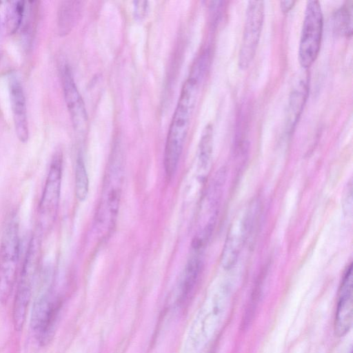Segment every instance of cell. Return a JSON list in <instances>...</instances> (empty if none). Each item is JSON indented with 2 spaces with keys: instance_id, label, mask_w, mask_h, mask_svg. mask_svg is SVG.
I'll use <instances>...</instances> for the list:
<instances>
[{
  "instance_id": "5b68a950",
  "label": "cell",
  "mask_w": 353,
  "mask_h": 353,
  "mask_svg": "<svg viewBox=\"0 0 353 353\" xmlns=\"http://www.w3.org/2000/svg\"><path fill=\"white\" fill-rule=\"evenodd\" d=\"M63 171V156L56 152L51 159L49 170L38 206L37 227L43 233L54 224L59 206Z\"/></svg>"
},
{
  "instance_id": "9c48e42d",
  "label": "cell",
  "mask_w": 353,
  "mask_h": 353,
  "mask_svg": "<svg viewBox=\"0 0 353 353\" xmlns=\"http://www.w3.org/2000/svg\"><path fill=\"white\" fill-rule=\"evenodd\" d=\"M250 208L243 209L231 223L221 254V264L230 269L236 263L252 223Z\"/></svg>"
},
{
  "instance_id": "6da1fadb",
  "label": "cell",
  "mask_w": 353,
  "mask_h": 353,
  "mask_svg": "<svg viewBox=\"0 0 353 353\" xmlns=\"http://www.w3.org/2000/svg\"><path fill=\"white\" fill-rule=\"evenodd\" d=\"M203 77L198 72L191 70L189 77L183 85L165 146L163 165L165 174L169 179L174 174L177 169L199 85Z\"/></svg>"
},
{
  "instance_id": "e0dca14e",
  "label": "cell",
  "mask_w": 353,
  "mask_h": 353,
  "mask_svg": "<svg viewBox=\"0 0 353 353\" xmlns=\"http://www.w3.org/2000/svg\"><path fill=\"white\" fill-rule=\"evenodd\" d=\"M352 10L353 1H345L336 10L334 15V28L336 32L346 37H350L352 33Z\"/></svg>"
},
{
  "instance_id": "30bf717a",
  "label": "cell",
  "mask_w": 353,
  "mask_h": 353,
  "mask_svg": "<svg viewBox=\"0 0 353 353\" xmlns=\"http://www.w3.org/2000/svg\"><path fill=\"white\" fill-rule=\"evenodd\" d=\"M62 85L65 101L73 127L77 132H84L88 123L86 109L73 79L71 70L67 65L63 70Z\"/></svg>"
},
{
  "instance_id": "5bb4252c",
  "label": "cell",
  "mask_w": 353,
  "mask_h": 353,
  "mask_svg": "<svg viewBox=\"0 0 353 353\" xmlns=\"http://www.w3.org/2000/svg\"><path fill=\"white\" fill-rule=\"evenodd\" d=\"M81 1H62L58 11V27L62 35L68 34L74 27L81 11Z\"/></svg>"
},
{
  "instance_id": "8992f818",
  "label": "cell",
  "mask_w": 353,
  "mask_h": 353,
  "mask_svg": "<svg viewBox=\"0 0 353 353\" xmlns=\"http://www.w3.org/2000/svg\"><path fill=\"white\" fill-rule=\"evenodd\" d=\"M44 281L42 290L35 299L30 326L39 343L45 346L52 339L58 320L61 303L53 295L51 284Z\"/></svg>"
},
{
  "instance_id": "8fae6325",
  "label": "cell",
  "mask_w": 353,
  "mask_h": 353,
  "mask_svg": "<svg viewBox=\"0 0 353 353\" xmlns=\"http://www.w3.org/2000/svg\"><path fill=\"white\" fill-rule=\"evenodd\" d=\"M352 314V265L350 264L344 274L339 292L334 322V330L338 336H343L350 330Z\"/></svg>"
},
{
  "instance_id": "ba28073f",
  "label": "cell",
  "mask_w": 353,
  "mask_h": 353,
  "mask_svg": "<svg viewBox=\"0 0 353 353\" xmlns=\"http://www.w3.org/2000/svg\"><path fill=\"white\" fill-rule=\"evenodd\" d=\"M264 19V3L262 1L248 2L242 41L239 54V65L246 69L251 63L259 41Z\"/></svg>"
},
{
  "instance_id": "ffe728a7",
  "label": "cell",
  "mask_w": 353,
  "mask_h": 353,
  "mask_svg": "<svg viewBox=\"0 0 353 353\" xmlns=\"http://www.w3.org/2000/svg\"><path fill=\"white\" fill-rule=\"evenodd\" d=\"M149 5L146 1H134V17L138 20H143L145 18L148 12Z\"/></svg>"
},
{
  "instance_id": "7a4b0ae2",
  "label": "cell",
  "mask_w": 353,
  "mask_h": 353,
  "mask_svg": "<svg viewBox=\"0 0 353 353\" xmlns=\"http://www.w3.org/2000/svg\"><path fill=\"white\" fill-rule=\"evenodd\" d=\"M43 232L37 228L33 232L23 261L18 279L12 307L13 326L20 332L26 322L33 287L41 259Z\"/></svg>"
},
{
  "instance_id": "ac0fdd59",
  "label": "cell",
  "mask_w": 353,
  "mask_h": 353,
  "mask_svg": "<svg viewBox=\"0 0 353 353\" xmlns=\"http://www.w3.org/2000/svg\"><path fill=\"white\" fill-rule=\"evenodd\" d=\"M75 194L79 201H83L88 194L89 179L84 164L81 157L77 159L74 174Z\"/></svg>"
},
{
  "instance_id": "9a60e30c",
  "label": "cell",
  "mask_w": 353,
  "mask_h": 353,
  "mask_svg": "<svg viewBox=\"0 0 353 353\" xmlns=\"http://www.w3.org/2000/svg\"><path fill=\"white\" fill-rule=\"evenodd\" d=\"M194 251L186 265L181 285V296L183 299H185L193 290L201 270L202 262L199 251Z\"/></svg>"
},
{
  "instance_id": "d6986e66",
  "label": "cell",
  "mask_w": 353,
  "mask_h": 353,
  "mask_svg": "<svg viewBox=\"0 0 353 353\" xmlns=\"http://www.w3.org/2000/svg\"><path fill=\"white\" fill-rule=\"evenodd\" d=\"M212 126L208 124L202 132L199 143V160L205 166L210 159L212 148Z\"/></svg>"
},
{
  "instance_id": "277c9868",
  "label": "cell",
  "mask_w": 353,
  "mask_h": 353,
  "mask_svg": "<svg viewBox=\"0 0 353 353\" xmlns=\"http://www.w3.org/2000/svg\"><path fill=\"white\" fill-rule=\"evenodd\" d=\"M20 253L19 221L16 212L8 217L0 243V303L8 300L17 277Z\"/></svg>"
},
{
  "instance_id": "44dd1931",
  "label": "cell",
  "mask_w": 353,
  "mask_h": 353,
  "mask_svg": "<svg viewBox=\"0 0 353 353\" xmlns=\"http://www.w3.org/2000/svg\"><path fill=\"white\" fill-rule=\"evenodd\" d=\"M294 1H280V6L282 12H288L294 6Z\"/></svg>"
},
{
  "instance_id": "4fadbf2b",
  "label": "cell",
  "mask_w": 353,
  "mask_h": 353,
  "mask_svg": "<svg viewBox=\"0 0 353 353\" xmlns=\"http://www.w3.org/2000/svg\"><path fill=\"white\" fill-rule=\"evenodd\" d=\"M308 80L302 79L290 93L287 112V130L291 132L303 111L308 94Z\"/></svg>"
},
{
  "instance_id": "52a82bcc",
  "label": "cell",
  "mask_w": 353,
  "mask_h": 353,
  "mask_svg": "<svg viewBox=\"0 0 353 353\" xmlns=\"http://www.w3.org/2000/svg\"><path fill=\"white\" fill-rule=\"evenodd\" d=\"M323 27V16L318 1L306 3L301 32L299 61L304 68H308L316 60L321 47Z\"/></svg>"
},
{
  "instance_id": "3957f363",
  "label": "cell",
  "mask_w": 353,
  "mask_h": 353,
  "mask_svg": "<svg viewBox=\"0 0 353 353\" xmlns=\"http://www.w3.org/2000/svg\"><path fill=\"white\" fill-rule=\"evenodd\" d=\"M119 151L113 152L105 175L103 185L94 218L95 229L105 237L114 228L123 183V166Z\"/></svg>"
},
{
  "instance_id": "7c38bea8",
  "label": "cell",
  "mask_w": 353,
  "mask_h": 353,
  "mask_svg": "<svg viewBox=\"0 0 353 353\" xmlns=\"http://www.w3.org/2000/svg\"><path fill=\"white\" fill-rule=\"evenodd\" d=\"M9 90L16 134L21 142L26 143L29 129L23 89L19 80L13 78L10 81Z\"/></svg>"
},
{
  "instance_id": "2e32d148",
  "label": "cell",
  "mask_w": 353,
  "mask_h": 353,
  "mask_svg": "<svg viewBox=\"0 0 353 353\" xmlns=\"http://www.w3.org/2000/svg\"><path fill=\"white\" fill-rule=\"evenodd\" d=\"M25 3L23 1L6 2L4 22L10 33L15 32L21 26L26 10Z\"/></svg>"
}]
</instances>
